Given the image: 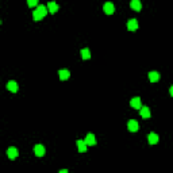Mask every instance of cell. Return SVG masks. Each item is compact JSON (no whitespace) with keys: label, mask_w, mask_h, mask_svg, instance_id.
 <instances>
[{"label":"cell","mask_w":173,"mask_h":173,"mask_svg":"<svg viewBox=\"0 0 173 173\" xmlns=\"http://www.w3.org/2000/svg\"><path fill=\"white\" fill-rule=\"evenodd\" d=\"M139 112H141V117L143 118V119L150 118V109H149V107H141V108H139Z\"/></svg>","instance_id":"cell-11"},{"label":"cell","mask_w":173,"mask_h":173,"mask_svg":"<svg viewBox=\"0 0 173 173\" xmlns=\"http://www.w3.org/2000/svg\"><path fill=\"white\" fill-rule=\"evenodd\" d=\"M77 148L80 153H85L87 152V143H85L83 139H77Z\"/></svg>","instance_id":"cell-14"},{"label":"cell","mask_w":173,"mask_h":173,"mask_svg":"<svg viewBox=\"0 0 173 173\" xmlns=\"http://www.w3.org/2000/svg\"><path fill=\"white\" fill-rule=\"evenodd\" d=\"M27 4L28 7H35V6H38V0H27Z\"/></svg>","instance_id":"cell-18"},{"label":"cell","mask_w":173,"mask_h":173,"mask_svg":"<svg viewBox=\"0 0 173 173\" xmlns=\"http://www.w3.org/2000/svg\"><path fill=\"white\" fill-rule=\"evenodd\" d=\"M34 153H35L37 157H43L46 153V149L43 148V145H35L34 148Z\"/></svg>","instance_id":"cell-3"},{"label":"cell","mask_w":173,"mask_h":173,"mask_svg":"<svg viewBox=\"0 0 173 173\" xmlns=\"http://www.w3.org/2000/svg\"><path fill=\"white\" fill-rule=\"evenodd\" d=\"M49 11H47V8L45 7V6H38L37 7V10L32 12V18H34V20H41V19H43L46 16V14H47Z\"/></svg>","instance_id":"cell-1"},{"label":"cell","mask_w":173,"mask_h":173,"mask_svg":"<svg viewBox=\"0 0 173 173\" xmlns=\"http://www.w3.org/2000/svg\"><path fill=\"white\" fill-rule=\"evenodd\" d=\"M148 139H149V143H150V145H155V143H157V142H158V135L155 134V133H150V134H149V137H148Z\"/></svg>","instance_id":"cell-13"},{"label":"cell","mask_w":173,"mask_h":173,"mask_svg":"<svg viewBox=\"0 0 173 173\" xmlns=\"http://www.w3.org/2000/svg\"><path fill=\"white\" fill-rule=\"evenodd\" d=\"M81 57H83V60H89V58H91V52H89V49H83Z\"/></svg>","instance_id":"cell-17"},{"label":"cell","mask_w":173,"mask_h":173,"mask_svg":"<svg viewBox=\"0 0 173 173\" xmlns=\"http://www.w3.org/2000/svg\"><path fill=\"white\" fill-rule=\"evenodd\" d=\"M58 76H60V80L65 81V80H68L71 77V73H69L68 69H61V71H58Z\"/></svg>","instance_id":"cell-4"},{"label":"cell","mask_w":173,"mask_h":173,"mask_svg":"<svg viewBox=\"0 0 173 173\" xmlns=\"http://www.w3.org/2000/svg\"><path fill=\"white\" fill-rule=\"evenodd\" d=\"M46 8H47V11H49L50 14H56L57 11H58V6H57L54 1H49L47 6H46Z\"/></svg>","instance_id":"cell-6"},{"label":"cell","mask_w":173,"mask_h":173,"mask_svg":"<svg viewBox=\"0 0 173 173\" xmlns=\"http://www.w3.org/2000/svg\"><path fill=\"white\" fill-rule=\"evenodd\" d=\"M127 129L131 131V133L138 131V122H137V120H130V122L127 123Z\"/></svg>","instance_id":"cell-12"},{"label":"cell","mask_w":173,"mask_h":173,"mask_svg":"<svg viewBox=\"0 0 173 173\" xmlns=\"http://www.w3.org/2000/svg\"><path fill=\"white\" fill-rule=\"evenodd\" d=\"M18 149L16 148H14V146H11V148H8L7 149V155H8V158H11V160H14V158H16L18 157Z\"/></svg>","instance_id":"cell-2"},{"label":"cell","mask_w":173,"mask_h":173,"mask_svg":"<svg viewBox=\"0 0 173 173\" xmlns=\"http://www.w3.org/2000/svg\"><path fill=\"white\" fill-rule=\"evenodd\" d=\"M85 143H87V146H93L96 145V139H95V135L93 134H88L87 137H85Z\"/></svg>","instance_id":"cell-8"},{"label":"cell","mask_w":173,"mask_h":173,"mask_svg":"<svg viewBox=\"0 0 173 173\" xmlns=\"http://www.w3.org/2000/svg\"><path fill=\"white\" fill-rule=\"evenodd\" d=\"M7 89L15 93V92H18V84H16L15 81H8L7 83Z\"/></svg>","instance_id":"cell-16"},{"label":"cell","mask_w":173,"mask_h":173,"mask_svg":"<svg viewBox=\"0 0 173 173\" xmlns=\"http://www.w3.org/2000/svg\"><path fill=\"white\" fill-rule=\"evenodd\" d=\"M130 104H131V107H133V108L139 109L142 107L141 97H133V99H131V102H130Z\"/></svg>","instance_id":"cell-7"},{"label":"cell","mask_w":173,"mask_h":173,"mask_svg":"<svg viewBox=\"0 0 173 173\" xmlns=\"http://www.w3.org/2000/svg\"><path fill=\"white\" fill-rule=\"evenodd\" d=\"M60 173H68V170H66V169H61Z\"/></svg>","instance_id":"cell-19"},{"label":"cell","mask_w":173,"mask_h":173,"mask_svg":"<svg viewBox=\"0 0 173 173\" xmlns=\"http://www.w3.org/2000/svg\"><path fill=\"white\" fill-rule=\"evenodd\" d=\"M149 80L152 83H157L160 80V73L158 72H149Z\"/></svg>","instance_id":"cell-15"},{"label":"cell","mask_w":173,"mask_h":173,"mask_svg":"<svg viewBox=\"0 0 173 173\" xmlns=\"http://www.w3.org/2000/svg\"><path fill=\"white\" fill-rule=\"evenodd\" d=\"M127 28L130 30V31H135L138 28V22L137 19H130V20L127 22Z\"/></svg>","instance_id":"cell-9"},{"label":"cell","mask_w":173,"mask_h":173,"mask_svg":"<svg viewBox=\"0 0 173 173\" xmlns=\"http://www.w3.org/2000/svg\"><path fill=\"white\" fill-rule=\"evenodd\" d=\"M130 7L133 8V10H134V11H141V8H142L141 0H131Z\"/></svg>","instance_id":"cell-10"},{"label":"cell","mask_w":173,"mask_h":173,"mask_svg":"<svg viewBox=\"0 0 173 173\" xmlns=\"http://www.w3.org/2000/svg\"><path fill=\"white\" fill-rule=\"evenodd\" d=\"M103 10H104V12H106L107 15H112L114 11H115V7H114L112 3H106L104 7H103Z\"/></svg>","instance_id":"cell-5"},{"label":"cell","mask_w":173,"mask_h":173,"mask_svg":"<svg viewBox=\"0 0 173 173\" xmlns=\"http://www.w3.org/2000/svg\"><path fill=\"white\" fill-rule=\"evenodd\" d=\"M0 23H1V22H0Z\"/></svg>","instance_id":"cell-20"}]
</instances>
